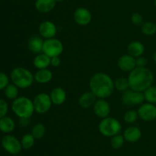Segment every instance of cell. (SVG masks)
<instances>
[{
    "label": "cell",
    "instance_id": "1",
    "mask_svg": "<svg viewBox=\"0 0 156 156\" xmlns=\"http://www.w3.org/2000/svg\"><path fill=\"white\" fill-rule=\"evenodd\" d=\"M91 91L98 99H107L114 91V81L107 73L98 72L93 75L89 80Z\"/></svg>",
    "mask_w": 156,
    "mask_h": 156
},
{
    "label": "cell",
    "instance_id": "2",
    "mask_svg": "<svg viewBox=\"0 0 156 156\" xmlns=\"http://www.w3.org/2000/svg\"><path fill=\"white\" fill-rule=\"evenodd\" d=\"M129 89L139 92L145 90L153 84L154 74L147 67H138L129 72L127 77Z\"/></svg>",
    "mask_w": 156,
    "mask_h": 156
},
{
    "label": "cell",
    "instance_id": "3",
    "mask_svg": "<svg viewBox=\"0 0 156 156\" xmlns=\"http://www.w3.org/2000/svg\"><path fill=\"white\" fill-rule=\"evenodd\" d=\"M13 113L21 119H30L35 112L33 100L27 96H18L12 103Z\"/></svg>",
    "mask_w": 156,
    "mask_h": 156
},
{
    "label": "cell",
    "instance_id": "4",
    "mask_svg": "<svg viewBox=\"0 0 156 156\" xmlns=\"http://www.w3.org/2000/svg\"><path fill=\"white\" fill-rule=\"evenodd\" d=\"M10 78L12 84L21 89H27L33 84L34 75L27 68L21 67H15L11 72Z\"/></svg>",
    "mask_w": 156,
    "mask_h": 156
},
{
    "label": "cell",
    "instance_id": "5",
    "mask_svg": "<svg viewBox=\"0 0 156 156\" xmlns=\"http://www.w3.org/2000/svg\"><path fill=\"white\" fill-rule=\"evenodd\" d=\"M99 132L106 137H112L120 134L122 130V124L118 119L114 117H108L102 119L98 125Z\"/></svg>",
    "mask_w": 156,
    "mask_h": 156
},
{
    "label": "cell",
    "instance_id": "6",
    "mask_svg": "<svg viewBox=\"0 0 156 156\" xmlns=\"http://www.w3.org/2000/svg\"><path fill=\"white\" fill-rule=\"evenodd\" d=\"M63 51V44L57 38L46 39L43 46V53L50 58L53 57H59Z\"/></svg>",
    "mask_w": 156,
    "mask_h": 156
},
{
    "label": "cell",
    "instance_id": "7",
    "mask_svg": "<svg viewBox=\"0 0 156 156\" xmlns=\"http://www.w3.org/2000/svg\"><path fill=\"white\" fill-rule=\"evenodd\" d=\"M33 102L35 112L39 114L47 113L53 105L50 96L46 93H41L37 95L33 99Z\"/></svg>",
    "mask_w": 156,
    "mask_h": 156
},
{
    "label": "cell",
    "instance_id": "8",
    "mask_svg": "<svg viewBox=\"0 0 156 156\" xmlns=\"http://www.w3.org/2000/svg\"><path fill=\"white\" fill-rule=\"evenodd\" d=\"M145 101L144 93L143 92L136 91L131 89H128L126 91L123 92L122 95V102L126 106H136L141 105Z\"/></svg>",
    "mask_w": 156,
    "mask_h": 156
},
{
    "label": "cell",
    "instance_id": "9",
    "mask_svg": "<svg viewBox=\"0 0 156 156\" xmlns=\"http://www.w3.org/2000/svg\"><path fill=\"white\" fill-rule=\"evenodd\" d=\"M1 144L2 148L7 152L12 154H17L21 151V141L12 135H6L2 139Z\"/></svg>",
    "mask_w": 156,
    "mask_h": 156
},
{
    "label": "cell",
    "instance_id": "10",
    "mask_svg": "<svg viewBox=\"0 0 156 156\" xmlns=\"http://www.w3.org/2000/svg\"><path fill=\"white\" fill-rule=\"evenodd\" d=\"M139 117L146 122H152L156 119V106L155 104L145 102L140 105L138 110Z\"/></svg>",
    "mask_w": 156,
    "mask_h": 156
},
{
    "label": "cell",
    "instance_id": "11",
    "mask_svg": "<svg viewBox=\"0 0 156 156\" xmlns=\"http://www.w3.org/2000/svg\"><path fill=\"white\" fill-rule=\"evenodd\" d=\"M73 18L76 24L81 26H85L90 24L92 19V15L88 9L79 7L76 9L73 14Z\"/></svg>",
    "mask_w": 156,
    "mask_h": 156
},
{
    "label": "cell",
    "instance_id": "12",
    "mask_svg": "<svg viewBox=\"0 0 156 156\" xmlns=\"http://www.w3.org/2000/svg\"><path fill=\"white\" fill-rule=\"evenodd\" d=\"M38 32L41 38L50 39L55 38V35L57 33V28L53 21H44L40 24Z\"/></svg>",
    "mask_w": 156,
    "mask_h": 156
},
{
    "label": "cell",
    "instance_id": "13",
    "mask_svg": "<svg viewBox=\"0 0 156 156\" xmlns=\"http://www.w3.org/2000/svg\"><path fill=\"white\" fill-rule=\"evenodd\" d=\"M94 113L98 117L105 119L109 116L111 113V106L108 101L105 99H98L93 106Z\"/></svg>",
    "mask_w": 156,
    "mask_h": 156
},
{
    "label": "cell",
    "instance_id": "14",
    "mask_svg": "<svg viewBox=\"0 0 156 156\" xmlns=\"http://www.w3.org/2000/svg\"><path fill=\"white\" fill-rule=\"evenodd\" d=\"M117 65L121 70L124 72H130L136 67V58L133 56L127 54H123L120 57L117 61Z\"/></svg>",
    "mask_w": 156,
    "mask_h": 156
},
{
    "label": "cell",
    "instance_id": "15",
    "mask_svg": "<svg viewBox=\"0 0 156 156\" xmlns=\"http://www.w3.org/2000/svg\"><path fill=\"white\" fill-rule=\"evenodd\" d=\"M123 136L124 137L125 141L130 142V143H134V142H138L141 139L142 132L139 127L131 125L125 129Z\"/></svg>",
    "mask_w": 156,
    "mask_h": 156
},
{
    "label": "cell",
    "instance_id": "16",
    "mask_svg": "<svg viewBox=\"0 0 156 156\" xmlns=\"http://www.w3.org/2000/svg\"><path fill=\"white\" fill-rule=\"evenodd\" d=\"M98 97L91 91L82 93L79 99V104L82 108L88 109L93 106L97 101Z\"/></svg>",
    "mask_w": 156,
    "mask_h": 156
},
{
    "label": "cell",
    "instance_id": "17",
    "mask_svg": "<svg viewBox=\"0 0 156 156\" xmlns=\"http://www.w3.org/2000/svg\"><path fill=\"white\" fill-rule=\"evenodd\" d=\"M53 104L60 106L66 100V92L62 87H56L51 91L50 94Z\"/></svg>",
    "mask_w": 156,
    "mask_h": 156
},
{
    "label": "cell",
    "instance_id": "18",
    "mask_svg": "<svg viewBox=\"0 0 156 156\" xmlns=\"http://www.w3.org/2000/svg\"><path fill=\"white\" fill-rule=\"evenodd\" d=\"M128 54L133 58H136L143 56L145 52V47L143 43L139 41H131L127 46Z\"/></svg>",
    "mask_w": 156,
    "mask_h": 156
},
{
    "label": "cell",
    "instance_id": "19",
    "mask_svg": "<svg viewBox=\"0 0 156 156\" xmlns=\"http://www.w3.org/2000/svg\"><path fill=\"white\" fill-rule=\"evenodd\" d=\"M34 75V80L41 84H48L53 79V73L48 68L38 70Z\"/></svg>",
    "mask_w": 156,
    "mask_h": 156
},
{
    "label": "cell",
    "instance_id": "20",
    "mask_svg": "<svg viewBox=\"0 0 156 156\" xmlns=\"http://www.w3.org/2000/svg\"><path fill=\"white\" fill-rule=\"evenodd\" d=\"M55 0H36L35 8L41 13H48L56 6Z\"/></svg>",
    "mask_w": 156,
    "mask_h": 156
},
{
    "label": "cell",
    "instance_id": "21",
    "mask_svg": "<svg viewBox=\"0 0 156 156\" xmlns=\"http://www.w3.org/2000/svg\"><path fill=\"white\" fill-rule=\"evenodd\" d=\"M50 59L51 58L50 57L42 52V53L37 54L36 57L34 58L33 64L35 68L37 70L48 68L49 66L50 65Z\"/></svg>",
    "mask_w": 156,
    "mask_h": 156
},
{
    "label": "cell",
    "instance_id": "22",
    "mask_svg": "<svg viewBox=\"0 0 156 156\" xmlns=\"http://www.w3.org/2000/svg\"><path fill=\"white\" fill-rule=\"evenodd\" d=\"M44 41L40 36H33L28 40L27 47L29 50L35 54H40L43 51Z\"/></svg>",
    "mask_w": 156,
    "mask_h": 156
},
{
    "label": "cell",
    "instance_id": "23",
    "mask_svg": "<svg viewBox=\"0 0 156 156\" xmlns=\"http://www.w3.org/2000/svg\"><path fill=\"white\" fill-rule=\"evenodd\" d=\"M15 128V122L13 119L9 116L0 119V131L4 133H10Z\"/></svg>",
    "mask_w": 156,
    "mask_h": 156
},
{
    "label": "cell",
    "instance_id": "24",
    "mask_svg": "<svg viewBox=\"0 0 156 156\" xmlns=\"http://www.w3.org/2000/svg\"><path fill=\"white\" fill-rule=\"evenodd\" d=\"M145 100L147 102L156 104V86H151L146 89L144 92Z\"/></svg>",
    "mask_w": 156,
    "mask_h": 156
},
{
    "label": "cell",
    "instance_id": "25",
    "mask_svg": "<svg viewBox=\"0 0 156 156\" xmlns=\"http://www.w3.org/2000/svg\"><path fill=\"white\" fill-rule=\"evenodd\" d=\"M141 31L145 35L152 36L156 33V24L153 21H146L141 25Z\"/></svg>",
    "mask_w": 156,
    "mask_h": 156
},
{
    "label": "cell",
    "instance_id": "26",
    "mask_svg": "<svg viewBox=\"0 0 156 156\" xmlns=\"http://www.w3.org/2000/svg\"><path fill=\"white\" fill-rule=\"evenodd\" d=\"M5 95L9 99H15L18 97V87L14 84H9L5 89Z\"/></svg>",
    "mask_w": 156,
    "mask_h": 156
},
{
    "label": "cell",
    "instance_id": "27",
    "mask_svg": "<svg viewBox=\"0 0 156 156\" xmlns=\"http://www.w3.org/2000/svg\"><path fill=\"white\" fill-rule=\"evenodd\" d=\"M35 138L32 136L31 133H27V134L24 135L21 138V143L22 148L24 149H30L34 146L35 143Z\"/></svg>",
    "mask_w": 156,
    "mask_h": 156
},
{
    "label": "cell",
    "instance_id": "28",
    "mask_svg": "<svg viewBox=\"0 0 156 156\" xmlns=\"http://www.w3.org/2000/svg\"><path fill=\"white\" fill-rule=\"evenodd\" d=\"M46 133L45 125L42 123H37L33 126L31 129V134L35 139H41Z\"/></svg>",
    "mask_w": 156,
    "mask_h": 156
},
{
    "label": "cell",
    "instance_id": "29",
    "mask_svg": "<svg viewBox=\"0 0 156 156\" xmlns=\"http://www.w3.org/2000/svg\"><path fill=\"white\" fill-rule=\"evenodd\" d=\"M114 87L117 91L124 92L129 89L128 79L126 77H119L114 81Z\"/></svg>",
    "mask_w": 156,
    "mask_h": 156
},
{
    "label": "cell",
    "instance_id": "30",
    "mask_svg": "<svg viewBox=\"0 0 156 156\" xmlns=\"http://www.w3.org/2000/svg\"><path fill=\"white\" fill-rule=\"evenodd\" d=\"M125 142L124 137L123 135L117 134L111 137V145L114 149H119L123 145Z\"/></svg>",
    "mask_w": 156,
    "mask_h": 156
},
{
    "label": "cell",
    "instance_id": "31",
    "mask_svg": "<svg viewBox=\"0 0 156 156\" xmlns=\"http://www.w3.org/2000/svg\"><path fill=\"white\" fill-rule=\"evenodd\" d=\"M139 118L138 112L136 110H128L123 116V120L127 124H133L136 122Z\"/></svg>",
    "mask_w": 156,
    "mask_h": 156
},
{
    "label": "cell",
    "instance_id": "32",
    "mask_svg": "<svg viewBox=\"0 0 156 156\" xmlns=\"http://www.w3.org/2000/svg\"><path fill=\"white\" fill-rule=\"evenodd\" d=\"M9 111V105L5 99H0V119L5 117Z\"/></svg>",
    "mask_w": 156,
    "mask_h": 156
},
{
    "label": "cell",
    "instance_id": "33",
    "mask_svg": "<svg viewBox=\"0 0 156 156\" xmlns=\"http://www.w3.org/2000/svg\"><path fill=\"white\" fill-rule=\"evenodd\" d=\"M9 84V76L5 73L0 72V90H5V87Z\"/></svg>",
    "mask_w": 156,
    "mask_h": 156
},
{
    "label": "cell",
    "instance_id": "34",
    "mask_svg": "<svg viewBox=\"0 0 156 156\" xmlns=\"http://www.w3.org/2000/svg\"><path fill=\"white\" fill-rule=\"evenodd\" d=\"M131 21L135 25H142L143 23V18L141 14L136 12L131 16Z\"/></svg>",
    "mask_w": 156,
    "mask_h": 156
},
{
    "label": "cell",
    "instance_id": "35",
    "mask_svg": "<svg viewBox=\"0 0 156 156\" xmlns=\"http://www.w3.org/2000/svg\"><path fill=\"white\" fill-rule=\"evenodd\" d=\"M148 64V60L143 56L136 58V64L138 67H146Z\"/></svg>",
    "mask_w": 156,
    "mask_h": 156
},
{
    "label": "cell",
    "instance_id": "36",
    "mask_svg": "<svg viewBox=\"0 0 156 156\" xmlns=\"http://www.w3.org/2000/svg\"><path fill=\"white\" fill-rule=\"evenodd\" d=\"M61 64V60L59 57H53L50 59V65L53 67H58Z\"/></svg>",
    "mask_w": 156,
    "mask_h": 156
},
{
    "label": "cell",
    "instance_id": "37",
    "mask_svg": "<svg viewBox=\"0 0 156 156\" xmlns=\"http://www.w3.org/2000/svg\"><path fill=\"white\" fill-rule=\"evenodd\" d=\"M152 58H153V61L156 63V51L153 54V57H152Z\"/></svg>",
    "mask_w": 156,
    "mask_h": 156
},
{
    "label": "cell",
    "instance_id": "38",
    "mask_svg": "<svg viewBox=\"0 0 156 156\" xmlns=\"http://www.w3.org/2000/svg\"><path fill=\"white\" fill-rule=\"evenodd\" d=\"M56 2H61L64 1V0H55Z\"/></svg>",
    "mask_w": 156,
    "mask_h": 156
},
{
    "label": "cell",
    "instance_id": "39",
    "mask_svg": "<svg viewBox=\"0 0 156 156\" xmlns=\"http://www.w3.org/2000/svg\"><path fill=\"white\" fill-rule=\"evenodd\" d=\"M154 4H155V8H156V0H155V1H154Z\"/></svg>",
    "mask_w": 156,
    "mask_h": 156
}]
</instances>
